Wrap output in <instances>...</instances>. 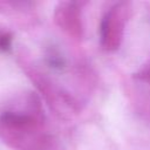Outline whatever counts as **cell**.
I'll return each instance as SVG.
<instances>
[{"mask_svg":"<svg viewBox=\"0 0 150 150\" xmlns=\"http://www.w3.org/2000/svg\"><path fill=\"white\" fill-rule=\"evenodd\" d=\"M130 14L129 2H117L103 15L100 25V45L103 50L115 52L121 47Z\"/></svg>","mask_w":150,"mask_h":150,"instance_id":"2","label":"cell"},{"mask_svg":"<svg viewBox=\"0 0 150 150\" xmlns=\"http://www.w3.org/2000/svg\"><path fill=\"white\" fill-rule=\"evenodd\" d=\"M12 41L13 36L7 30H1L0 29V50L1 52H7L12 47Z\"/></svg>","mask_w":150,"mask_h":150,"instance_id":"5","label":"cell"},{"mask_svg":"<svg viewBox=\"0 0 150 150\" xmlns=\"http://www.w3.org/2000/svg\"><path fill=\"white\" fill-rule=\"evenodd\" d=\"M136 79L145 82L148 86H150V63L144 66L139 71L136 73Z\"/></svg>","mask_w":150,"mask_h":150,"instance_id":"6","label":"cell"},{"mask_svg":"<svg viewBox=\"0 0 150 150\" xmlns=\"http://www.w3.org/2000/svg\"><path fill=\"white\" fill-rule=\"evenodd\" d=\"M55 25L74 39H81L83 34V23L81 7L75 1L59 2L53 13Z\"/></svg>","mask_w":150,"mask_h":150,"instance_id":"4","label":"cell"},{"mask_svg":"<svg viewBox=\"0 0 150 150\" xmlns=\"http://www.w3.org/2000/svg\"><path fill=\"white\" fill-rule=\"evenodd\" d=\"M22 110H6L0 115V138L12 150H57L53 137L45 129L40 100L29 94Z\"/></svg>","mask_w":150,"mask_h":150,"instance_id":"1","label":"cell"},{"mask_svg":"<svg viewBox=\"0 0 150 150\" xmlns=\"http://www.w3.org/2000/svg\"><path fill=\"white\" fill-rule=\"evenodd\" d=\"M33 81L49 104L50 109L62 118H71L80 111L79 102L60 83L54 82L43 74L34 73Z\"/></svg>","mask_w":150,"mask_h":150,"instance_id":"3","label":"cell"}]
</instances>
